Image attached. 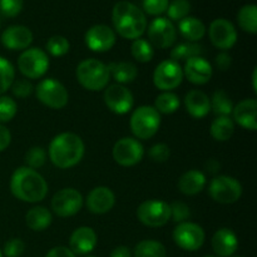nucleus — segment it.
<instances>
[{
    "label": "nucleus",
    "mask_w": 257,
    "mask_h": 257,
    "mask_svg": "<svg viewBox=\"0 0 257 257\" xmlns=\"http://www.w3.org/2000/svg\"><path fill=\"white\" fill-rule=\"evenodd\" d=\"M10 191L23 202L35 203L45 198L48 183L42 175L29 167H19L10 178Z\"/></svg>",
    "instance_id": "f257e3e1"
},
{
    "label": "nucleus",
    "mask_w": 257,
    "mask_h": 257,
    "mask_svg": "<svg viewBox=\"0 0 257 257\" xmlns=\"http://www.w3.org/2000/svg\"><path fill=\"white\" fill-rule=\"evenodd\" d=\"M112 22L118 34L124 39L136 40L147 29L146 15L137 5L131 2L117 3L113 8Z\"/></svg>",
    "instance_id": "f03ea898"
},
{
    "label": "nucleus",
    "mask_w": 257,
    "mask_h": 257,
    "mask_svg": "<svg viewBox=\"0 0 257 257\" xmlns=\"http://www.w3.org/2000/svg\"><path fill=\"white\" fill-rule=\"evenodd\" d=\"M84 143L75 133L65 132L55 136L49 145V158L60 170L74 167L84 156Z\"/></svg>",
    "instance_id": "7ed1b4c3"
},
{
    "label": "nucleus",
    "mask_w": 257,
    "mask_h": 257,
    "mask_svg": "<svg viewBox=\"0 0 257 257\" xmlns=\"http://www.w3.org/2000/svg\"><path fill=\"white\" fill-rule=\"evenodd\" d=\"M77 79L79 84L90 92H98L107 87L110 80L108 67L97 59H85L77 68Z\"/></svg>",
    "instance_id": "20e7f679"
},
{
    "label": "nucleus",
    "mask_w": 257,
    "mask_h": 257,
    "mask_svg": "<svg viewBox=\"0 0 257 257\" xmlns=\"http://www.w3.org/2000/svg\"><path fill=\"white\" fill-rule=\"evenodd\" d=\"M131 131L140 140H150L161 125V114L151 105H141L135 112L130 120Z\"/></svg>",
    "instance_id": "39448f33"
},
{
    "label": "nucleus",
    "mask_w": 257,
    "mask_h": 257,
    "mask_svg": "<svg viewBox=\"0 0 257 257\" xmlns=\"http://www.w3.org/2000/svg\"><path fill=\"white\" fill-rule=\"evenodd\" d=\"M18 68L24 77L38 79L48 72L49 57L40 48H29L18 58Z\"/></svg>",
    "instance_id": "423d86ee"
},
{
    "label": "nucleus",
    "mask_w": 257,
    "mask_h": 257,
    "mask_svg": "<svg viewBox=\"0 0 257 257\" xmlns=\"http://www.w3.org/2000/svg\"><path fill=\"white\" fill-rule=\"evenodd\" d=\"M208 193L216 202L230 205L240 200L242 195V186L236 178L230 176H217L211 181Z\"/></svg>",
    "instance_id": "0eeeda50"
},
{
    "label": "nucleus",
    "mask_w": 257,
    "mask_h": 257,
    "mask_svg": "<svg viewBox=\"0 0 257 257\" xmlns=\"http://www.w3.org/2000/svg\"><path fill=\"white\" fill-rule=\"evenodd\" d=\"M37 98L52 109H62L69 100V94L64 85L53 78L43 79L37 85Z\"/></svg>",
    "instance_id": "6e6552de"
},
{
    "label": "nucleus",
    "mask_w": 257,
    "mask_h": 257,
    "mask_svg": "<svg viewBox=\"0 0 257 257\" xmlns=\"http://www.w3.org/2000/svg\"><path fill=\"white\" fill-rule=\"evenodd\" d=\"M137 217L148 227H162L171 220L170 205L160 200L145 201L138 207Z\"/></svg>",
    "instance_id": "1a4fd4ad"
},
{
    "label": "nucleus",
    "mask_w": 257,
    "mask_h": 257,
    "mask_svg": "<svg viewBox=\"0 0 257 257\" xmlns=\"http://www.w3.org/2000/svg\"><path fill=\"white\" fill-rule=\"evenodd\" d=\"M173 241L185 251H197L205 243V231L193 222H181L173 230Z\"/></svg>",
    "instance_id": "9d476101"
},
{
    "label": "nucleus",
    "mask_w": 257,
    "mask_h": 257,
    "mask_svg": "<svg viewBox=\"0 0 257 257\" xmlns=\"http://www.w3.org/2000/svg\"><path fill=\"white\" fill-rule=\"evenodd\" d=\"M183 77V69L177 62L163 60L153 73V84L162 92H170L182 83Z\"/></svg>",
    "instance_id": "9b49d317"
},
{
    "label": "nucleus",
    "mask_w": 257,
    "mask_h": 257,
    "mask_svg": "<svg viewBox=\"0 0 257 257\" xmlns=\"http://www.w3.org/2000/svg\"><path fill=\"white\" fill-rule=\"evenodd\" d=\"M112 156L113 160L118 165L123 166V167H132L142 161L143 156H145V148L140 141L131 137H124L117 141L115 145L113 146Z\"/></svg>",
    "instance_id": "f8f14e48"
},
{
    "label": "nucleus",
    "mask_w": 257,
    "mask_h": 257,
    "mask_svg": "<svg viewBox=\"0 0 257 257\" xmlns=\"http://www.w3.org/2000/svg\"><path fill=\"white\" fill-rule=\"evenodd\" d=\"M83 196L74 188H63L58 191L52 200V208L59 217H70L82 210Z\"/></svg>",
    "instance_id": "ddd939ff"
},
{
    "label": "nucleus",
    "mask_w": 257,
    "mask_h": 257,
    "mask_svg": "<svg viewBox=\"0 0 257 257\" xmlns=\"http://www.w3.org/2000/svg\"><path fill=\"white\" fill-rule=\"evenodd\" d=\"M148 39L152 47L158 49L171 48L176 42V28L167 18H156L150 24L147 30Z\"/></svg>",
    "instance_id": "4468645a"
},
{
    "label": "nucleus",
    "mask_w": 257,
    "mask_h": 257,
    "mask_svg": "<svg viewBox=\"0 0 257 257\" xmlns=\"http://www.w3.org/2000/svg\"><path fill=\"white\" fill-rule=\"evenodd\" d=\"M208 35H210L211 43L221 50L231 49L237 42V32H236L235 25L230 20L222 19V18L211 23Z\"/></svg>",
    "instance_id": "2eb2a0df"
},
{
    "label": "nucleus",
    "mask_w": 257,
    "mask_h": 257,
    "mask_svg": "<svg viewBox=\"0 0 257 257\" xmlns=\"http://www.w3.org/2000/svg\"><path fill=\"white\" fill-rule=\"evenodd\" d=\"M104 103L115 114H125L133 108L135 98L128 88L117 83L104 90Z\"/></svg>",
    "instance_id": "dca6fc26"
},
{
    "label": "nucleus",
    "mask_w": 257,
    "mask_h": 257,
    "mask_svg": "<svg viewBox=\"0 0 257 257\" xmlns=\"http://www.w3.org/2000/svg\"><path fill=\"white\" fill-rule=\"evenodd\" d=\"M84 39L85 44L92 52H108L115 44V33L108 25L97 24L87 30Z\"/></svg>",
    "instance_id": "f3484780"
},
{
    "label": "nucleus",
    "mask_w": 257,
    "mask_h": 257,
    "mask_svg": "<svg viewBox=\"0 0 257 257\" xmlns=\"http://www.w3.org/2000/svg\"><path fill=\"white\" fill-rule=\"evenodd\" d=\"M212 74V65L205 58L193 57L186 60L185 68H183V75H186L188 82L197 85L206 84V83L210 82Z\"/></svg>",
    "instance_id": "a211bd4d"
},
{
    "label": "nucleus",
    "mask_w": 257,
    "mask_h": 257,
    "mask_svg": "<svg viewBox=\"0 0 257 257\" xmlns=\"http://www.w3.org/2000/svg\"><path fill=\"white\" fill-rule=\"evenodd\" d=\"M33 42V33L24 25H12L2 34V43L9 50H24Z\"/></svg>",
    "instance_id": "6ab92c4d"
},
{
    "label": "nucleus",
    "mask_w": 257,
    "mask_h": 257,
    "mask_svg": "<svg viewBox=\"0 0 257 257\" xmlns=\"http://www.w3.org/2000/svg\"><path fill=\"white\" fill-rule=\"evenodd\" d=\"M115 203V196L108 187H95L87 197L88 210L95 215H103L109 212Z\"/></svg>",
    "instance_id": "aec40b11"
},
{
    "label": "nucleus",
    "mask_w": 257,
    "mask_h": 257,
    "mask_svg": "<svg viewBox=\"0 0 257 257\" xmlns=\"http://www.w3.org/2000/svg\"><path fill=\"white\" fill-rule=\"evenodd\" d=\"M69 246L74 255H87L97 246V233L87 226L77 228L70 236Z\"/></svg>",
    "instance_id": "412c9836"
},
{
    "label": "nucleus",
    "mask_w": 257,
    "mask_h": 257,
    "mask_svg": "<svg viewBox=\"0 0 257 257\" xmlns=\"http://www.w3.org/2000/svg\"><path fill=\"white\" fill-rule=\"evenodd\" d=\"M211 245L217 257H231L237 251V236L230 228H220L213 233Z\"/></svg>",
    "instance_id": "4be33fe9"
},
{
    "label": "nucleus",
    "mask_w": 257,
    "mask_h": 257,
    "mask_svg": "<svg viewBox=\"0 0 257 257\" xmlns=\"http://www.w3.org/2000/svg\"><path fill=\"white\" fill-rule=\"evenodd\" d=\"M233 120L241 127L248 131L257 130V100L251 98V99H245L238 103L232 109Z\"/></svg>",
    "instance_id": "5701e85b"
},
{
    "label": "nucleus",
    "mask_w": 257,
    "mask_h": 257,
    "mask_svg": "<svg viewBox=\"0 0 257 257\" xmlns=\"http://www.w3.org/2000/svg\"><path fill=\"white\" fill-rule=\"evenodd\" d=\"M185 105L191 117L196 118V119L206 117L211 110V102L208 95L202 90L197 89L190 90L186 94Z\"/></svg>",
    "instance_id": "b1692460"
},
{
    "label": "nucleus",
    "mask_w": 257,
    "mask_h": 257,
    "mask_svg": "<svg viewBox=\"0 0 257 257\" xmlns=\"http://www.w3.org/2000/svg\"><path fill=\"white\" fill-rule=\"evenodd\" d=\"M178 190L187 196H195L200 193L206 186V176L201 171L191 170L183 173L178 180Z\"/></svg>",
    "instance_id": "393cba45"
},
{
    "label": "nucleus",
    "mask_w": 257,
    "mask_h": 257,
    "mask_svg": "<svg viewBox=\"0 0 257 257\" xmlns=\"http://www.w3.org/2000/svg\"><path fill=\"white\" fill-rule=\"evenodd\" d=\"M178 30L181 35L188 42L195 43L202 39L206 34V27L200 19L193 17H186L178 24Z\"/></svg>",
    "instance_id": "a878e982"
},
{
    "label": "nucleus",
    "mask_w": 257,
    "mask_h": 257,
    "mask_svg": "<svg viewBox=\"0 0 257 257\" xmlns=\"http://www.w3.org/2000/svg\"><path fill=\"white\" fill-rule=\"evenodd\" d=\"M52 213L49 210L42 206H37L28 211L25 216V222L27 226L33 231H44L52 223Z\"/></svg>",
    "instance_id": "bb28decb"
},
{
    "label": "nucleus",
    "mask_w": 257,
    "mask_h": 257,
    "mask_svg": "<svg viewBox=\"0 0 257 257\" xmlns=\"http://www.w3.org/2000/svg\"><path fill=\"white\" fill-rule=\"evenodd\" d=\"M108 70H109L110 77L117 80L118 84L122 85L133 82L138 75L137 67L130 62L110 63L108 65Z\"/></svg>",
    "instance_id": "cd10ccee"
},
{
    "label": "nucleus",
    "mask_w": 257,
    "mask_h": 257,
    "mask_svg": "<svg viewBox=\"0 0 257 257\" xmlns=\"http://www.w3.org/2000/svg\"><path fill=\"white\" fill-rule=\"evenodd\" d=\"M210 132L213 140L218 142H226L232 137L235 132V123L230 117H225V115L217 117L211 124Z\"/></svg>",
    "instance_id": "c85d7f7f"
},
{
    "label": "nucleus",
    "mask_w": 257,
    "mask_h": 257,
    "mask_svg": "<svg viewBox=\"0 0 257 257\" xmlns=\"http://www.w3.org/2000/svg\"><path fill=\"white\" fill-rule=\"evenodd\" d=\"M238 25L242 30L256 34L257 33V7L255 4H248L241 8L237 14Z\"/></svg>",
    "instance_id": "c756f323"
},
{
    "label": "nucleus",
    "mask_w": 257,
    "mask_h": 257,
    "mask_svg": "<svg viewBox=\"0 0 257 257\" xmlns=\"http://www.w3.org/2000/svg\"><path fill=\"white\" fill-rule=\"evenodd\" d=\"M166 247L155 240H143L135 248V257H166Z\"/></svg>",
    "instance_id": "7c9ffc66"
},
{
    "label": "nucleus",
    "mask_w": 257,
    "mask_h": 257,
    "mask_svg": "<svg viewBox=\"0 0 257 257\" xmlns=\"http://www.w3.org/2000/svg\"><path fill=\"white\" fill-rule=\"evenodd\" d=\"M203 48L200 44L196 43H181V44L176 45L171 52V59L175 62H180V60H187L193 57H201L203 52Z\"/></svg>",
    "instance_id": "2f4dec72"
},
{
    "label": "nucleus",
    "mask_w": 257,
    "mask_h": 257,
    "mask_svg": "<svg viewBox=\"0 0 257 257\" xmlns=\"http://www.w3.org/2000/svg\"><path fill=\"white\" fill-rule=\"evenodd\" d=\"M180 98L172 92H163L156 98L155 108L158 113L163 114H172L180 108Z\"/></svg>",
    "instance_id": "473e14b6"
},
{
    "label": "nucleus",
    "mask_w": 257,
    "mask_h": 257,
    "mask_svg": "<svg viewBox=\"0 0 257 257\" xmlns=\"http://www.w3.org/2000/svg\"><path fill=\"white\" fill-rule=\"evenodd\" d=\"M210 102L211 109L218 117H222V115L228 117L230 114H232V100L230 99V97L223 90H217V92L213 93V97L212 99H210Z\"/></svg>",
    "instance_id": "72a5a7b5"
},
{
    "label": "nucleus",
    "mask_w": 257,
    "mask_h": 257,
    "mask_svg": "<svg viewBox=\"0 0 257 257\" xmlns=\"http://www.w3.org/2000/svg\"><path fill=\"white\" fill-rule=\"evenodd\" d=\"M131 52H132V57L140 63L151 62L153 59V55H155V50H153L151 43L146 39H141V38L133 40Z\"/></svg>",
    "instance_id": "f704fd0d"
},
{
    "label": "nucleus",
    "mask_w": 257,
    "mask_h": 257,
    "mask_svg": "<svg viewBox=\"0 0 257 257\" xmlns=\"http://www.w3.org/2000/svg\"><path fill=\"white\" fill-rule=\"evenodd\" d=\"M15 79V70L12 63L0 57V95L10 89Z\"/></svg>",
    "instance_id": "c9c22d12"
},
{
    "label": "nucleus",
    "mask_w": 257,
    "mask_h": 257,
    "mask_svg": "<svg viewBox=\"0 0 257 257\" xmlns=\"http://www.w3.org/2000/svg\"><path fill=\"white\" fill-rule=\"evenodd\" d=\"M191 10V4L188 0H173L172 3L168 4L167 8V15L170 20H176V22H181L188 17V13Z\"/></svg>",
    "instance_id": "e433bc0d"
},
{
    "label": "nucleus",
    "mask_w": 257,
    "mask_h": 257,
    "mask_svg": "<svg viewBox=\"0 0 257 257\" xmlns=\"http://www.w3.org/2000/svg\"><path fill=\"white\" fill-rule=\"evenodd\" d=\"M47 52L53 57H63L69 52L70 44L67 38L62 35H54L47 42Z\"/></svg>",
    "instance_id": "4c0bfd02"
},
{
    "label": "nucleus",
    "mask_w": 257,
    "mask_h": 257,
    "mask_svg": "<svg viewBox=\"0 0 257 257\" xmlns=\"http://www.w3.org/2000/svg\"><path fill=\"white\" fill-rule=\"evenodd\" d=\"M18 110L17 102L7 95H0V123L12 120Z\"/></svg>",
    "instance_id": "58836bf2"
},
{
    "label": "nucleus",
    "mask_w": 257,
    "mask_h": 257,
    "mask_svg": "<svg viewBox=\"0 0 257 257\" xmlns=\"http://www.w3.org/2000/svg\"><path fill=\"white\" fill-rule=\"evenodd\" d=\"M45 158H47V153L42 147H33L25 155V163H27V167L37 170L44 165Z\"/></svg>",
    "instance_id": "ea45409f"
},
{
    "label": "nucleus",
    "mask_w": 257,
    "mask_h": 257,
    "mask_svg": "<svg viewBox=\"0 0 257 257\" xmlns=\"http://www.w3.org/2000/svg\"><path fill=\"white\" fill-rule=\"evenodd\" d=\"M170 210H171V218H172L176 223L186 222L191 216L190 207H188L186 203L180 202V201L173 202L172 205H170Z\"/></svg>",
    "instance_id": "a19ab883"
},
{
    "label": "nucleus",
    "mask_w": 257,
    "mask_h": 257,
    "mask_svg": "<svg viewBox=\"0 0 257 257\" xmlns=\"http://www.w3.org/2000/svg\"><path fill=\"white\" fill-rule=\"evenodd\" d=\"M23 9V0H0V14L5 18H14Z\"/></svg>",
    "instance_id": "79ce46f5"
},
{
    "label": "nucleus",
    "mask_w": 257,
    "mask_h": 257,
    "mask_svg": "<svg viewBox=\"0 0 257 257\" xmlns=\"http://www.w3.org/2000/svg\"><path fill=\"white\" fill-rule=\"evenodd\" d=\"M170 0H142L143 9L150 15H161L167 10Z\"/></svg>",
    "instance_id": "37998d69"
},
{
    "label": "nucleus",
    "mask_w": 257,
    "mask_h": 257,
    "mask_svg": "<svg viewBox=\"0 0 257 257\" xmlns=\"http://www.w3.org/2000/svg\"><path fill=\"white\" fill-rule=\"evenodd\" d=\"M170 147L167 145H165V143H157V145L152 146L150 148V151H148V156H150L151 160L158 163L166 162L170 158Z\"/></svg>",
    "instance_id": "c03bdc74"
},
{
    "label": "nucleus",
    "mask_w": 257,
    "mask_h": 257,
    "mask_svg": "<svg viewBox=\"0 0 257 257\" xmlns=\"http://www.w3.org/2000/svg\"><path fill=\"white\" fill-rule=\"evenodd\" d=\"M25 250V243L20 238H10L4 245V253L7 257H20Z\"/></svg>",
    "instance_id": "a18cd8bd"
},
{
    "label": "nucleus",
    "mask_w": 257,
    "mask_h": 257,
    "mask_svg": "<svg viewBox=\"0 0 257 257\" xmlns=\"http://www.w3.org/2000/svg\"><path fill=\"white\" fill-rule=\"evenodd\" d=\"M10 89H12L13 94L17 95V97L25 98L28 97V95L32 94L34 87H33V84L29 82V80L19 79V80H14V83L12 84Z\"/></svg>",
    "instance_id": "49530a36"
},
{
    "label": "nucleus",
    "mask_w": 257,
    "mask_h": 257,
    "mask_svg": "<svg viewBox=\"0 0 257 257\" xmlns=\"http://www.w3.org/2000/svg\"><path fill=\"white\" fill-rule=\"evenodd\" d=\"M216 65H217V68L220 70H222V72H225V70H228L230 69L231 64H232V58H231V55L228 54V53H220V54L216 55Z\"/></svg>",
    "instance_id": "de8ad7c7"
},
{
    "label": "nucleus",
    "mask_w": 257,
    "mask_h": 257,
    "mask_svg": "<svg viewBox=\"0 0 257 257\" xmlns=\"http://www.w3.org/2000/svg\"><path fill=\"white\" fill-rule=\"evenodd\" d=\"M45 257H77L72 252V250L64 246H57L53 247L49 252L45 255Z\"/></svg>",
    "instance_id": "09e8293b"
},
{
    "label": "nucleus",
    "mask_w": 257,
    "mask_h": 257,
    "mask_svg": "<svg viewBox=\"0 0 257 257\" xmlns=\"http://www.w3.org/2000/svg\"><path fill=\"white\" fill-rule=\"evenodd\" d=\"M10 142H12V135H10L9 130L0 124V152L7 150L9 147Z\"/></svg>",
    "instance_id": "8fccbe9b"
},
{
    "label": "nucleus",
    "mask_w": 257,
    "mask_h": 257,
    "mask_svg": "<svg viewBox=\"0 0 257 257\" xmlns=\"http://www.w3.org/2000/svg\"><path fill=\"white\" fill-rule=\"evenodd\" d=\"M110 257H132L131 250L125 246H118L110 253Z\"/></svg>",
    "instance_id": "3c124183"
},
{
    "label": "nucleus",
    "mask_w": 257,
    "mask_h": 257,
    "mask_svg": "<svg viewBox=\"0 0 257 257\" xmlns=\"http://www.w3.org/2000/svg\"><path fill=\"white\" fill-rule=\"evenodd\" d=\"M206 168L208 170V172L215 173L220 171V163L215 160H210L207 163H206Z\"/></svg>",
    "instance_id": "603ef678"
},
{
    "label": "nucleus",
    "mask_w": 257,
    "mask_h": 257,
    "mask_svg": "<svg viewBox=\"0 0 257 257\" xmlns=\"http://www.w3.org/2000/svg\"><path fill=\"white\" fill-rule=\"evenodd\" d=\"M256 75H257V72H256V69L253 70V73H252V89H253V92L255 93H257V85H256Z\"/></svg>",
    "instance_id": "864d4df0"
},
{
    "label": "nucleus",
    "mask_w": 257,
    "mask_h": 257,
    "mask_svg": "<svg viewBox=\"0 0 257 257\" xmlns=\"http://www.w3.org/2000/svg\"><path fill=\"white\" fill-rule=\"evenodd\" d=\"M0 257H3V252H2V250H0Z\"/></svg>",
    "instance_id": "5fc2aeb1"
},
{
    "label": "nucleus",
    "mask_w": 257,
    "mask_h": 257,
    "mask_svg": "<svg viewBox=\"0 0 257 257\" xmlns=\"http://www.w3.org/2000/svg\"><path fill=\"white\" fill-rule=\"evenodd\" d=\"M205 257H217V256H205Z\"/></svg>",
    "instance_id": "6e6d98bb"
},
{
    "label": "nucleus",
    "mask_w": 257,
    "mask_h": 257,
    "mask_svg": "<svg viewBox=\"0 0 257 257\" xmlns=\"http://www.w3.org/2000/svg\"><path fill=\"white\" fill-rule=\"evenodd\" d=\"M233 257H241V256H233Z\"/></svg>",
    "instance_id": "4d7b16f0"
},
{
    "label": "nucleus",
    "mask_w": 257,
    "mask_h": 257,
    "mask_svg": "<svg viewBox=\"0 0 257 257\" xmlns=\"http://www.w3.org/2000/svg\"><path fill=\"white\" fill-rule=\"evenodd\" d=\"M88 257H93V256H88Z\"/></svg>",
    "instance_id": "13d9d810"
}]
</instances>
